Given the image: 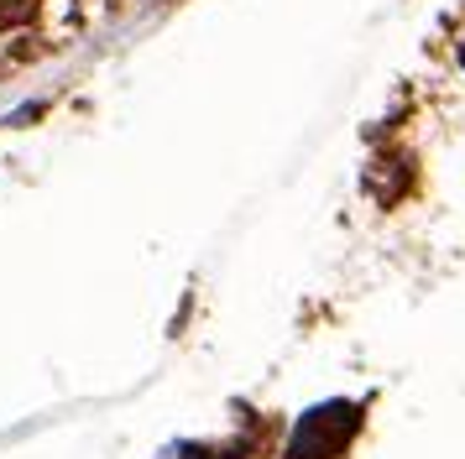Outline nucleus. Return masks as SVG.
<instances>
[{
	"instance_id": "1",
	"label": "nucleus",
	"mask_w": 465,
	"mask_h": 459,
	"mask_svg": "<svg viewBox=\"0 0 465 459\" xmlns=\"http://www.w3.org/2000/svg\"><path fill=\"white\" fill-rule=\"evenodd\" d=\"M356 428H361V413L351 402L314 407V413H303V423H298L293 444H288V459H335V454H345V444L356 438Z\"/></svg>"
},
{
	"instance_id": "2",
	"label": "nucleus",
	"mask_w": 465,
	"mask_h": 459,
	"mask_svg": "<svg viewBox=\"0 0 465 459\" xmlns=\"http://www.w3.org/2000/svg\"><path fill=\"white\" fill-rule=\"evenodd\" d=\"M37 11V0H0V26H16Z\"/></svg>"
}]
</instances>
